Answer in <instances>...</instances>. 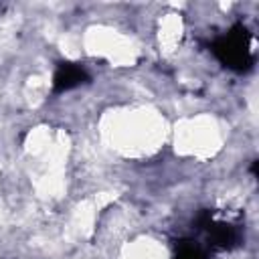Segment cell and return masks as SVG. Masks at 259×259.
Masks as SVG:
<instances>
[{
  "label": "cell",
  "mask_w": 259,
  "mask_h": 259,
  "mask_svg": "<svg viewBox=\"0 0 259 259\" xmlns=\"http://www.w3.org/2000/svg\"><path fill=\"white\" fill-rule=\"evenodd\" d=\"M174 259H204V255H202V251H200L198 247H194V245H182V247L178 249V255H176Z\"/></svg>",
  "instance_id": "1"
}]
</instances>
